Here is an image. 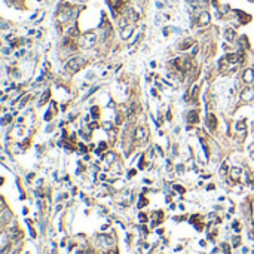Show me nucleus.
I'll list each match as a JSON object with an SVG mask.
<instances>
[{
    "label": "nucleus",
    "instance_id": "1",
    "mask_svg": "<svg viewBox=\"0 0 254 254\" xmlns=\"http://www.w3.org/2000/svg\"><path fill=\"white\" fill-rule=\"evenodd\" d=\"M83 66H85V60L80 58V57H74V58L69 60V62L66 64V70L73 74V73H78Z\"/></svg>",
    "mask_w": 254,
    "mask_h": 254
},
{
    "label": "nucleus",
    "instance_id": "2",
    "mask_svg": "<svg viewBox=\"0 0 254 254\" xmlns=\"http://www.w3.org/2000/svg\"><path fill=\"white\" fill-rule=\"evenodd\" d=\"M95 43V34L94 33H85L82 37V46L83 48H91Z\"/></svg>",
    "mask_w": 254,
    "mask_h": 254
},
{
    "label": "nucleus",
    "instance_id": "3",
    "mask_svg": "<svg viewBox=\"0 0 254 254\" xmlns=\"http://www.w3.org/2000/svg\"><path fill=\"white\" fill-rule=\"evenodd\" d=\"M207 126L211 131H214L215 128H217V118H215L214 115H211V113L207 115Z\"/></svg>",
    "mask_w": 254,
    "mask_h": 254
},
{
    "label": "nucleus",
    "instance_id": "4",
    "mask_svg": "<svg viewBox=\"0 0 254 254\" xmlns=\"http://www.w3.org/2000/svg\"><path fill=\"white\" fill-rule=\"evenodd\" d=\"M241 98L248 101V100H253L254 98V89L253 88H245V89L241 92Z\"/></svg>",
    "mask_w": 254,
    "mask_h": 254
},
{
    "label": "nucleus",
    "instance_id": "5",
    "mask_svg": "<svg viewBox=\"0 0 254 254\" xmlns=\"http://www.w3.org/2000/svg\"><path fill=\"white\" fill-rule=\"evenodd\" d=\"M10 236L18 241V239H21L24 236V233H22V230L19 229V227H14V229H10Z\"/></svg>",
    "mask_w": 254,
    "mask_h": 254
},
{
    "label": "nucleus",
    "instance_id": "6",
    "mask_svg": "<svg viewBox=\"0 0 254 254\" xmlns=\"http://www.w3.org/2000/svg\"><path fill=\"white\" fill-rule=\"evenodd\" d=\"M189 118V122H192V123H198L199 122V118H198V110H190V113L187 115Z\"/></svg>",
    "mask_w": 254,
    "mask_h": 254
},
{
    "label": "nucleus",
    "instance_id": "7",
    "mask_svg": "<svg viewBox=\"0 0 254 254\" xmlns=\"http://www.w3.org/2000/svg\"><path fill=\"white\" fill-rule=\"evenodd\" d=\"M224 37L229 42H233L235 40V37H236V33H235V30H232V28H227L226 31H224Z\"/></svg>",
    "mask_w": 254,
    "mask_h": 254
},
{
    "label": "nucleus",
    "instance_id": "8",
    "mask_svg": "<svg viewBox=\"0 0 254 254\" xmlns=\"http://www.w3.org/2000/svg\"><path fill=\"white\" fill-rule=\"evenodd\" d=\"M132 31H134V27H131V25H128V27H126V28H123V31L120 33L122 39H128V37L132 34Z\"/></svg>",
    "mask_w": 254,
    "mask_h": 254
},
{
    "label": "nucleus",
    "instance_id": "9",
    "mask_svg": "<svg viewBox=\"0 0 254 254\" xmlns=\"http://www.w3.org/2000/svg\"><path fill=\"white\" fill-rule=\"evenodd\" d=\"M208 22H210V15L207 14V12H202V14L199 15V24L205 25V24H208Z\"/></svg>",
    "mask_w": 254,
    "mask_h": 254
},
{
    "label": "nucleus",
    "instance_id": "10",
    "mask_svg": "<svg viewBox=\"0 0 254 254\" xmlns=\"http://www.w3.org/2000/svg\"><path fill=\"white\" fill-rule=\"evenodd\" d=\"M190 45H193V40H192V39H187V40H184L181 45H179V49H180V51H186Z\"/></svg>",
    "mask_w": 254,
    "mask_h": 254
},
{
    "label": "nucleus",
    "instance_id": "11",
    "mask_svg": "<svg viewBox=\"0 0 254 254\" xmlns=\"http://www.w3.org/2000/svg\"><path fill=\"white\" fill-rule=\"evenodd\" d=\"M254 79V76H253V70H247L245 73H244V82H251Z\"/></svg>",
    "mask_w": 254,
    "mask_h": 254
},
{
    "label": "nucleus",
    "instance_id": "12",
    "mask_svg": "<svg viewBox=\"0 0 254 254\" xmlns=\"http://www.w3.org/2000/svg\"><path fill=\"white\" fill-rule=\"evenodd\" d=\"M144 129L143 128H138L137 129V140H138V141H143V140H146V135H144Z\"/></svg>",
    "mask_w": 254,
    "mask_h": 254
},
{
    "label": "nucleus",
    "instance_id": "13",
    "mask_svg": "<svg viewBox=\"0 0 254 254\" xmlns=\"http://www.w3.org/2000/svg\"><path fill=\"white\" fill-rule=\"evenodd\" d=\"M235 126H236V131H242V132H244V131H245V128H247V125H245V122H244V120H239V122H236V125H235Z\"/></svg>",
    "mask_w": 254,
    "mask_h": 254
},
{
    "label": "nucleus",
    "instance_id": "14",
    "mask_svg": "<svg viewBox=\"0 0 254 254\" xmlns=\"http://www.w3.org/2000/svg\"><path fill=\"white\" fill-rule=\"evenodd\" d=\"M239 175H241V170L239 168H233L232 170V179L236 180V179H239Z\"/></svg>",
    "mask_w": 254,
    "mask_h": 254
},
{
    "label": "nucleus",
    "instance_id": "15",
    "mask_svg": "<svg viewBox=\"0 0 254 254\" xmlns=\"http://www.w3.org/2000/svg\"><path fill=\"white\" fill-rule=\"evenodd\" d=\"M227 171H229V167H227V163H226V162H223L221 168H220V175H224V174H227Z\"/></svg>",
    "mask_w": 254,
    "mask_h": 254
},
{
    "label": "nucleus",
    "instance_id": "16",
    "mask_svg": "<svg viewBox=\"0 0 254 254\" xmlns=\"http://www.w3.org/2000/svg\"><path fill=\"white\" fill-rule=\"evenodd\" d=\"M198 94H199V86L196 85V86H193V91H192V98L196 101L198 100Z\"/></svg>",
    "mask_w": 254,
    "mask_h": 254
},
{
    "label": "nucleus",
    "instance_id": "17",
    "mask_svg": "<svg viewBox=\"0 0 254 254\" xmlns=\"http://www.w3.org/2000/svg\"><path fill=\"white\" fill-rule=\"evenodd\" d=\"M9 219H10V214H9L8 210H5V211H3V223H8Z\"/></svg>",
    "mask_w": 254,
    "mask_h": 254
},
{
    "label": "nucleus",
    "instance_id": "18",
    "mask_svg": "<svg viewBox=\"0 0 254 254\" xmlns=\"http://www.w3.org/2000/svg\"><path fill=\"white\" fill-rule=\"evenodd\" d=\"M48 98H49V92H45V94H43V98L39 101V103H37V106H42V104L45 103V101H46Z\"/></svg>",
    "mask_w": 254,
    "mask_h": 254
},
{
    "label": "nucleus",
    "instance_id": "19",
    "mask_svg": "<svg viewBox=\"0 0 254 254\" xmlns=\"http://www.w3.org/2000/svg\"><path fill=\"white\" fill-rule=\"evenodd\" d=\"M241 244V239H239V236H235L233 238V247H238Z\"/></svg>",
    "mask_w": 254,
    "mask_h": 254
},
{
    "label": "nucleus",
    "instance_id": "20",
    "mask_svg": "<svg viewBox=\"0 0 254 254\" xmlns=\"http://www.w3.org/2000/svg\"><path fill=\"white\" fill-rule=\"evenodd\" d=\"M91 113H92L94 118H98V107H92V111Z\"/></svg>",
    "mask_w": 254,
    "mask_h": 254
},
{
    "label": "nucleus",
    "instance_id": "21",
    "mask_svg": "<svg viewBox=\"0 0 254 254\" xmlns=\"http://www.w3.org/2000/svg\"><path fill=\"white\" fill-rule=\"evenodd\" d=\"M106 254H119V251H118L116 248H111V250H107Z\"/></svg>",
    "mask_w": 254,
    "mask_h": 254
},
{
    "label": "nucleus",
    "instance_id": "22",
    "mask_svg": "<svg viewBox=\"0 0 254 254\" xmlns=\"http://www.w3.org/2000/svg\"><path fill=\"white\" fill-rule=\"evenodd\" d=\"M174 189L177 190V192H180V193H184V189L181 186H174Z\"/></svg>",
    "mask_w": 254,
    "mask_h": 254
},
{
    "label": "nucleus",
    "instance_id": "23",
    "mask_svg": "<svg viewBox=\"0 0 254 254\" xmlns=\"http://www.w3.org/2000/svg\"><path fill=\"white\" fill-rule=\"evenodd\" d=\"M223 248H224V254H230V250H229V245L223 244Z\"/></svg>",
    "mask_w": 254,
    "mask_h": 254
},
{
    "label": "nucleus",
    "instance_id": "24",
    "mask_svg": "<svg viewBox=\"0 0 254 254\" xmlns=\"http://www.w3.org/2000/svg\"><path fill=\"white\" fill-rule=\"evenodd\" d=\"M146 204H147V201H146V199H141V201H140V204H138V207L141 208V207H144Z\"/></svg>",
    "mask_w": 254,
    "mask_h": 254
},
{
    "label": "nucleus",
    "instance_id": "25",
    "mask_svg": "<svg viewBox=\"0 0 254 254\" xmlns=\"http://www.w3.org/2000/svg\"><path fill=\"white\" fill-rule=\"evenodd\" d=\"M140 221H147V217L144 214H140Z\"/></svg>",
    "mask_w": 254,
    "mask_h": 254
},
{
    "label": "nucleus",
    "instance_id": "26",
    "mask_svg": "<svg viewBox=\"0 0 254 254\" xmlns=\"http://www.w3.org/2000/svg\"><path fill=\"white\" fill-rule=\"evenodd\" d=\"M233 229H235L236 232H239V223H238V221H235V223H233Z\"/></svg>",
    "mask_w": 254,
    "mask_h": 254
}]
</instances>
